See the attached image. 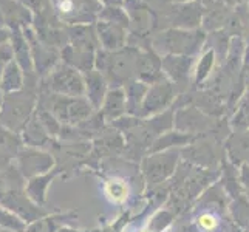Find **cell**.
<instances>
[{"label": "cell", "mask_w": 249, "mask_h": 232, "mask_svg": "<svg viewBox=\"0 0 249 232\" xmlns=\"http://www.w3.org/2000/svg\"><path fill=\"white\" fill-rule=\"evenodd\" d=\"M162 57V71L167 79L178 89L179 94L192 90L194 70L198 57L166 54Z\"/></svg>", "instance_id": "obj_14"}, {"label": "cell", "mask_w": 249, "mask_h": 232, "mask_svg": "<svg viewBox=\"0 0 249 232\" xmlns=\"http://www.w3.org/2000/svg\"><path fill=\"white\" fill-rule=\"evenodd\" d=\"M246 196H248V200H249V192H246Z\"/></svg>", "instance_id": "obj_44"}, {"label": "cell", "mask_w": 249, "mask_h": 232, "mask_svg": "<svg viewBox=\"0 0 249 232\" xmlns=\"http://www.w3.org/2000/svg\"><path fill=\"white\" fill-rule=\"evenodd\" d=\"M138 48H140V54L138 59H136L135 79H138L147 85H153L167 79L164 71H162V57L152 48L150 40Z\"/></svg>", "instance_id": "obj_16"}, {"label": "cell", "mask_w": 249, "mask_h": 232, "mask_svg": "<svg viewBox=\"0 0 249 232\" xmlns=\"http://www.w3.org/2000/svg\"><path fill=\"white\" fill-rule=\"evenodd\" d=\"M243 98L249 99V85H248V89H246V93H245V96H243Z\"/></svg>", "instance_id": "obj_43"}, {"label": "cell", "mask_w": 249, "mask_h": 232, "mask_svg": "<svg viewBox=\"0 0 249 232\" xmlns=\"http://www.w3.org/2000/svg\"><path fill=\"white\" fill-rule=\"evenodd\" d=\"M23 85H25V71L13 59V61L5 67L2 77H0V90H2L3 94H10V93L22 90Z\"/></svg>", "instance_id": "obj_30"}, {"label": "cell", "mask_w": 249, "mask_h": 232, "mask_svg": "<svg viewBox=\"0 0 249 232\" xmlns=\"http://www.w3.org/2000/svg\"><path fill=\"white\" fill-rule=\"evenodd\" d=\"M102 6H123L124 0H98Z\"/></svg>", "instance_id": "obj_39"}, {"label": "cell", "mask_w": 249, "mask_h": 232, "mask_svg": "<svg viewBox=\"0 0 249 232\" xmlns=\"http://www.w3.org/2000/svg\"><path fill=\"white\" fill-rule=\"evenodd\" d=\"M39 89L56 94H64V96H85L84 73L64 62H59L53 68V71L44 79H40Z\"/></svg>", "instance_id": "obj_9"}, {"label": "cell", "mask_w": 249, "mask_h": 232, "mask_svg": "<svg viewBox=\"0 0 249 232\" xmlns=\"http://www.w3.org/2000/svg\"><path fill=\"white\" fill-rule=\"evenodd\" d=\"M123 89L125 91V98H127V115L138 116L142 101L145 98V93L149 90V85L138 79H132V81H128Z\"/></svg>", "instance_id": "obj_31"}, {"label": "cell", "mask_w": 249, "mask_h": 232, "mask_svg": "<svg viewBox=\"0 0 249 232\" xmlns=\"http://www.w3.org/2000/svg\"><path fill=\"white\" fill-rule=\"evenodd\" d=\"M22 5H25L28 10L34 14V17H42V16H50L54 14V8L51 0H17Z\"/></svg>", "instance_id": "obj_35"}, {"label": "cell", "mask_w": 249, "mask_h": 232, "mask_svg": "<svg viewBox=\"0 0 249 232\" xmlns=\"http://www.w3.org/2000/svg\"><path fill=\"white\" fill-rule=\"evenodd\" d=\"M96 33L99 39V45L106 51H118L128 45V33L127 28L121 25L108 23V22H96Z\"/></svg>", "instance_id": "obj_19"}, {"label": "cell", "mask_w": 249, "mask_h": 232, "mask_svg": "<svg viewBox=\"0 0 249 232\" xmlns=\"http://www.w3.org/2000/svg\"><path fill=\"white\" fill-rule=\"evenodd\" d=\"M51 2H53V0H51Z\"/></svg>", "instance_id": "obj_46"}, {"label": "cell", "mask_w": 249, "mask_h": 232, "mask_svg": "<svg viewBox=\"0 0 249 232\" xmlns=\"http://www.w3.org/2000/svg\"><path fill=\"white\" fill-rule=\"evenodd\" d=\"M70 44L61 50V62L70 65L81 73H87L94 68L96 53L101 48L96 23L67 25Z\"/></svg>", "instance_id": "obj_3"}, {"label": "cell", "mask_w": 249, "mask_h": 232, "mask_svg": "<svg viewBox=\"0 0 249 232\" xmlns=\"http://www.w3.org/2000/svg\"><path fill=\"white\" fill-rule=\"evenodd\" d=\"M23 147L22 136L0 124V172L10 167Z\"/></svg>", "instance_id": "obj_25"}, {"label": "cell", "mask_w": 249, "mask_h": 232, "mask_svg": "<svg viewBox=\"0 0 249 232\" xmlns=\"http://www.w3.org/2000/svg\"><path fill=\"white\" fill-rule=\"evenodd\" d=\"M124 10L130 20L128 45L140 47L157 33V16L147 0H124Z\"/></svg>", "instance_id": "obj_8"}, {"label": "cell", "mask_w": 249, "mask_h": 232, "mask_svg": "<svg viewBox=\"0 0 249 232\" xmlns=\"http://www.w3.org/2000/svg\"><path fill=\"white\" fill-rule=\"evenodd\" d=\"M248 6H249V0H248ZM245 44H246V48H245V59H243V76L249 85V34L245 39Z\"/></svg>", "instance_id": "obj_38"}, {"label": "cell", "mask_w": 249, "mask_h": 232, "mask_svg": "<svg viewBox=\"0 0 249 232\" xmlns=\"http://www.w3.org/2000/svg\"><path fill=\"white\" fill-rule=\"evenodd\" d=\"M57 19L65 25L96 23L102 5L98 0H53Z\"/></svg>", "instance_id": "obj_10"}, {"label": "cell", "mask_w": 249, "mask_h": 232, "mask_svg": "<svg viewBox=\"0 0 249 232\" xmlns=\"http://www.w3.org/2000/svg\"><path fill=\"white\" fill-rule=\"evenodd\" d=\"M23 34L27 37L30 48H31V57H33V65L34 71H36L39 79H44L45 76H48L53 68L61 62V51H57L54 48H50L45 44L37 39L36 31L33 27L23 28Z\"/></svg>", "instance_id": "obj_15"}, {"label": "cell", "mask_w": 249, "mask_h": 232, "mask_svg": "<svg viewBox=\"0 0 249 232\" xmlns=\"http://www.w3.org/2000/svg\"><path fill=\"white\" fill-rule=\"evenodd\" d=\"M174 2H181V3H187V2H203V0H174Z\"/></svg>", "instance_id": "obj_41"}, {"label": "cell", "mask_w": 249, "mask_h": 232, "mask_svg": "<svg viewBox=\"0 0 249 232\" xmlns=\"http://www.w3.org/2000/svg\"><path fill=\"white\" fill-rule=\"evenodd\" d=\"M225 150L228 161L235 167L249 162V128L231 130L225 141Z\"/></svg>", "instance_id": "obj_21"}, {"label": "cell", "mask_w": 249, "mask_h": 232, "mask_svg": "<svg viewBox=\"0 0 249 232\" xmlns=\"http://www.w3.org/2000/svg\"><path fill=\"white\" fill-rule=\"evenodd\" d=\"M231 130H246L249 128V99L242 98L232 115L229 116Z\"/></svg>", "instance_id": "obj_33"}, {"label": "cell", "mask_w": 249, "mask_h": 232, "mask_svg": "<svg viewBox=\"0 0 249 232\" xmlns=\"http://www.w3.org/2000/svg\"><path fill=\"white\" fill-rule=\"evenodd\" d=\"M223 118H213L195 106H186L175 110V130L192 136H200L213 130Z\"/></svg>", "instance_id": "obj_13"}, {"label": "cell", "mask_w": 249, "mask_h": 232, "mask_svg": "<svg viewBox=\"0 0 249 232\" xmlns=\"http://www.w3.org/2000/svg\"><path fill=\"white\" fill-rule=\"evenodd\" d=\"M3 98H5V94L0 90V110H2V106H3Z\"/></svg>", "instance_id": "obj_42"}, {"label": "cell", "mask_w": 249, "mask_h": 232, "mask_svg": "<svg viewBox=\"0 0 249 232\" xmlns=\"http://www.w3.org/2000/svg\"><path fill=\"white\" fill-rule=\"evenodd\" d=\"M13 59H14V53H13V47L10 42L0 45V77H2L5 67L10 64Z\"/></svg>", "instance_id": "obj_36"}, {"label": "cell", "mask_w": 249, "mask_h": 232, "mask_svg": "<svg viewBox=\"0 0 249 232\" xmlns=\"http://www.w3.org/2000/svg\"><path fill=\"white\" fill-rule=\"evenodd\" d=\"M99 113L106 119L107 124L115 123L119 118L127 115V98L123 87H110L99 108Z\"/></svg>", "instance_id": "obj_24"}, {"label": "cell", "mask_w": 249, "mask_h": 232, "mask_svg": "<svg viewBox=\"0 0 249 232\" xmlns=\"http://www.w3.org/2000/svg\"><path fill=\"white\" fill-rule=\"evenodd\" d=\"M138 54L140 48L132 45H127L118 51H106L99 48L94 68L106 76L110 87H124L128 81L135 79V67Z\"/></svg>", "instance_id": "obj_6"}, {"label": "cell", "mask_w": 249, "mask_h": 232, "mask_svg": "<svg viewBox=\"0 0 249 232\" xmlns=\"http://www.w3.org/2000/svg\"><path fill=\"white\" fill-rule=\"evenodd\" d=\"M10 44L13 47L14 61L22 67V70L25 71V74L36 73V71H34V65H33L31 48H30L27 37H25V34H23V30H20V28L11 30Z\"/></svg>", "instance_id": "obj_27"}, {"label": "cell", "mask_w": 249, "mask_h": 232, "mask_svg": "<svg viewBox=\"0 0 249 232\" xmlns=\"http://www.w3.org/2000/svg\"><path fill=\"white\" fill-rule=\"evenodd\" d=\"M37 108L47 110L67 127L79 125L96 113V110L85 96H64V94H56L40 89Z\"/></svg>", "instance_id": "obj_5"}, {"label": "cell", "mask_w": 249, "mask_h": 232, "mask_svg": "<svg viewBox=\"0 0 249 232\" xmlns=\"http://www.w3.org/2000/svg\"><path fill=\"white\" fill-rule=\"evenodd\" d=\"M220 67L218 57L215 51L212 48L204 47L203 53L196 59L195 70H194V81H192V90L204 89L212 79V76L215 74L217 68Z\"/></svg>", "instance_id": "obj_22"}, {"label": "cell", "mask_w": 249, "mask_h": 232, "mask_svg": "<svg viewBox=\"0 0 249 232\" xmlns=\"http://www.w3.org/2000/svg\"><path fill=\"white\" fill-rule=\"evenodd\" d=\"M76 220H78V212L76 211L53 212L30 223L25 232H59V229H62L64 226H70Z\"/></svg>", "instance_id": "obj_26"}, {"label": "cell", "mask_w": 249, "mask_h": 232, "mask_svg": "<svg viewBox=\"0 0 249 232\" xmlns=\"http://www.w3.org/2000/svg\"><path fill=\"white\" fill-rule=\"evenodd\" d=\"M84 82H85V98L93 106V108L99 111L102 102H104L107 91L110 90V85L106 79V76L99 70H93L84 73Z\"/></svg>", "instance_id": "obj_23"}, {"label": "cell", "mask_w": 249, "mask_h": 232, "mask_svg": "<svg viewBox=\"0 0 249 232\" xmlns=\"http://www.w3.org/2000/svg\"><path fill=\"white\" fill-rule=\"evenodd\" d=\"M98 20L121 25V27L127 30L130 27V20H128V16L124 10V6H102V10L98 14Z\"/></svg>", "instance_id": "obj_32"}, {"label": "cell", "mask_w": 249, "mask_h": 232, "mask_svg": "<svg viewBox=\"0 0 249 232\" xmlns=\"http://www.w3.org/2000/svg\"><path fill=\"white\" fill-rule=\"evenodd\" d=\"M195 140V136L187 135L178 130H170L164 135H161L160 138L153 143V145L149 149L147 155L150 153H157V152H162V150H169V149H183L186 145H189Z\"/></svg>", "instance_id": "obj_29"}, {"label": "cell", "mask_w": 249, "mask_h": 232, "mask_svg": "<svg viewBox=\"0 0 249 232\" xmlns=\"http://www.w3.org/2000/svg\"><path fill=\"white\" fill-rule=\"evenodd\" d=\"M178 94H179L178 89L169 79L149 85V90L145 93L138 118H152L169 110L174 106Z\"/></svg>", "instance_id": "obj_12"}, {"label": "cell", "mask_w": 249, "mask_h": 232, "mask_svg": "<svg viewBox=\"0 0 249 232\" xmlns=\"http://www.w3.org/2000/svg\"><path fill=\"white\" fill-rule=\"evenodd\" d=\"M57 175H59V172L54 167L51 172H48V174H44V175H39V177H34V178L28 179V181L25 183V192H27V195L34 203L42 206V208H45L48 187L51 186L53 179Z\"/></svg>", "instance_id": "obj_28"}, {"label": "cell", "mask_w": 249, "mask_h": 232, "mask_svg": "<svg viewBox=\"0 0 249 232\" xmlns=\"http://www.w3.org/2000/svg\"><path fill=\"white\" fill-rule=\"evenodd\" d=\"M179 162H181L179 149H169L145 155L140 161V170L145 184V192L167 183L175 175Z\"/></svg>", "instance_id": "obj_7"}, {"label": "cell", "mask_w": 249, "mask_h": 232, "mask_svg": "<svg viewBox=\"0 0 249 232\" xmlns=\"http://www.w3.org/2000/svg\"><path fill=\"white\" fill-rule=\"evenodd\" d=\"M27 226L28 225L19 215L0 204V229L8 232H25Z\"/></svg>", "instance_id": "obj_34"}, {"label": "cell", "mask_w": 249, "mask_h": 232, "mask_svg": "<svg viewBox=\"0 0 249 232\" xmlns=\"http://www.w3.org/2000/svg\"><path fill=\"white\" fill-rule=\"evenodd\" d=\"M178 232H243L229 211V196L220 179L196 198L189 209L177 217Z\"/></svg>", "instance_id": "obj_1"}, {"label": "cell", "mask_w": 249, "mask_h": 232, "mask_svg": "<svg viewBox=\"0 0 249 232\" xmlns=\"http://www.w3.org/2000/svg\"><path fill=\"white\" fill-rule=\"evenodd\" d=\"M221 2H225L231 6H238V5H242V3H246V0H221Z\"/></svg>", "instance_id": "obj_40"}, {"label": "cell", "mask_w": 249, "mask_h": 232, "mask_svg": "<svg viewBox=\"0 0 249 232\" xmlns=\"http://www.w3.org/2000/svg\"><path fill=\"white\" fill-rule=\"evenodd\" d=\"M39 82L36 73L25 74V85L19 91L5 94L3 106L0 110V124L16 133H22L30 118L37 108Z\"/></svg>", "instance_id": "obj_2"}, {"label": "cell", "mask_w": 249, "mask_h": 232, "mask_svg": "<svg viewBox=\"0 0 249 232\" xmlns=\"http://www.w3.org/2000/svg\"><path fill=\"white\" fill-rule=\"evenodd\" d=\"M20 136H22L23 145L42 149V150H48V152H51V149H53L54 144L57 143V140H54L53 136L47 132V128L44 127V124H42L37 111H34L33 113V116L30 118L27 125L23 127Z\"/></svg>", "instance_id": "obj_18"}, {"label": "cell", "mask_w": 249, "mask_h": 232, "mask_svg": "<svg viewBox=\"0 0 249 232\" xmlns=\"http://www.w3.org/2000/svg\"><path fill=\"white\" fill-rule=\"evenodd\" d=\"M0 232H8V231H3V229H0Z\"/></svg>", "instance_id": "obj_45"}, {"label": "cell", "mask_w": 249, "mask_h": 232, "mask_svg": "<svg viewBox=\"0 0 249 232\" xmlns=\"http://www.w3.org/2000/svg\"><path fill=\"white\" fill-rule=\"evenodd\" d=\"M208 33L203 28L183 30V28H169L157 31L150 37L152 48L160 56L178 54V56H192L198 57L206 45Z\"/></svg>", "instance_id": "obj_4"}, {"label": "cell", "mask_w": 249, "mask_h": 232, "mask_svg": "<svg viewBox=\"0 0 249 232\" xmlns=\"http://www.w3.org/2000/svg\"><path fill=\"white\" fill-rule=\"evenodd\" d=\"M14 164L19 169L20 175L28 181V179L34 177L44 175L53 170L56 167V158L48 150L23 145L19 153H17Z\"/></svg>", "instance_id": "obj_11"}, {"label": "cell", "mask_w": 249, "mask_h": 232, "mask_svg": "<svg viewBox=\"0 0 249 232\" xmlns=\"http://www.w3.org/2000/svg\"><path fill=\"white\" fill-rule=\"evenodd\" d=\"M238 177L245 192H249V162H245L238 167Z\"/></svg>", "instance_id": "obj_37"}, {"label": "cell", "mask_w": 249, "mask_h": 232, "mask_svg": "<svg viewBox=\"0 0 249 232\" xmlns=\"http://www.w3.org/2000/svg\"><path fill=\"white\" fill-rule=\"evenodd\" d=\"M201 3H203L201 28L206 33H213L225 28L235 8L221 2V0H203Z\"/></svg>", "instance_id": "obj_17"}, {"label": "cell", "mask_w": 249, "mask_h": 232, "mask_svg": "<svg viewBox=\"0 0 249 232\" xmlns=\"http://www.w3.org/2000/svg\"><path fill=\"white\" fill-rule=\"evenodd\" d=\"M0 14L10 30H23L27 27H33L34 14L17 0H0Z\"/></svg>", "instance_id": "obj_20"}]
</instances>
